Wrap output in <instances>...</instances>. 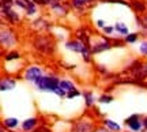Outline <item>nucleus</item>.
<instances>
[{"label":"nucleus","mask_w":147,"mask_h":132,"mask_svg":"<svg viewBox=\"0 0 147 132\" xmlns=\"http://www.w3.org/2000/svg\"><path fill=\"white\" fill-rule=\"evenodd\" d=\"M128 124H129L134 129H139V128H140V124H139V123H134V121H131V120H129V121H128Z\"/></svg>","instance_id":"1a4fd4ad"},{"label":"nucleus","mask_w":147,"mask_h":132,"mask_svg":"<svg viewBox=\"0 0 147 132\" xmlns=\"http://www.w3.org/2000/svg\"><path fill=\"white\" fill-rule=\"evenodd\" d=\"M146 125H147V119H146Z\"/></svg>","instance_id":"dca6fc26"},{"label":"nucleus","mask_w":147,"mask_h":132,"mask_svg":"<svg viewBox=\"0 0 147 132\" xmlns=\"http://www.w3.org/2000/svg\"><path fill=\"white\" fill-rule=\"evenodd\" d=\"M5 124L8 127H15V125H18V121H16L15 119H8V120H5Z\"/></svg>","instance_id":"0eeeda50"},{"label":"nucleus","mask_w":147,"mask_h":132,"mask_svg":"<svg viewBox=\"0 0 147 132\" xmlns=\"http://www.w3.org/2000/svg\"><path fill=\"white\" fill-rule=\"evenodd\" d=\"M116 30H119V32L123 33V34H127V33H128V29H127V26L124 23H117V25H116Z\"/></svg>","instance_id":"39448f33"},{"label":"nucleus","mask_w":147,"mask_h":132,"mask_svg":"<svg viewBox=\"0 0 147 132\" xmlns=\"http://www.w3.org/2000/svg\"><path fill=\"white\" fill-rule=\"evenodd\" d=\"M34 124H36V121H34V120H27L26 123H25V125H23V128H25V129H30V128L33 127V125H34Z\"/></svg>","instance_id":"6e6552de"},{"label":"nucleus","mask_w":147,"mask_h":132,"mask_svg":"<svg viewBox=\"0 0 147 132\" xmlns=\"http://www.w3.org/2000/svg\"><path fill=\"white\" fill-rule=\"evenodd\" d=\"M36 83L41 90H52V91H55L60 85V82H57L55 78H41V76L36 80Z\"/></svg>","instance_id":"f257e3e1"},{"label":"nucleus","mask_w":147,"mask_h":132,"mask_svg":"<svg viewBox=\"0 0 147 132\" xmlns=\"http://www.w3.org/2000/svg\"><path fill=\"white\" fill-rule=\"evenodd\" d=\"M41 76V69L37 68V67H33V68H29L26 72V79L29 80H37Z\"/></svg>","instance_id":"f03ea898"},{"label":"nucleus","mask_w":147,"mask_h":132,"mask_svg":"<svg viewBox=\"0 0 147 132\" xmlns=\"http://www.w3.org/2000/svg\"><path fill=\"white\" fill-rule=\"evenodd\" d=\"M14 82H11V80H3L1 82V89L3 90H10V89H12L14 87Z\"/></svg>","instance_id":"20e7f679"},{"label":"nucleus","mask_w":147,"mask_h":132,"mask_svg":"<svg viewBox=\"0 0 147 132\" xmlns=\"http://www.w3.org/2000/svg\"><path fill=\"white\" fill-rule=\"evenodd\" d=\"M98 26H100V27H104V22H102V21H98Z\"/></svg>","instance_id":"2eb2a0df"},{"label":"nucleus","mask_w":147,"mask_h":132,"mask_svg":"<svg viewBox=\"0 0 147 132\" xmlns=\"http://www.w3.org/2000/svg\"><path fill=\"white\" fill-rule=\"evenodd\" d=\"M106 124H108L110 128H113V129H119V128H120L117 124H115V123H112V121H106Z\"/></svg>","instance_id":"9b49d317"},{"label":"nucleus","mask_w":147,"mask_h":132,"mask_svg":"<svg viewBox=\"0 0 147 132\" xmlns=\"http://www.w3.org/2000/svg\"><path fill=\"white\" fill-rule=\"evenodd\" d=\"M16 57H19V55H18V53H11L10 56L7 57V60H12V59H16Z\"/></svg>","instance_id":"ddd939ff"},{"label":"nucleus","mask_w":147,"mask_h":132,"mask_svg":"<svg viewBox=\"0 0 147 132\" xmlns=\"http://www.w3.org/2000/svg\"><path fill=\"white\" fill-rule=\"evenodd\" d=\"M140 51H142V53H144V55H147V42H144L140 46Z\"/></svg>","instance_id":"f8f14e48"},{"label":"nucleus","mask_w":147,"mask_h":132,"mask_svg":"<svg viewBox=\"0 0 147 132\" xmlns=\"http://www.w3.org/2000/svg\"><path fill=\"white\" fill-rule=\"evenodd\" d=\"M84 3V0H75V5H82Z\"/></svg>","instance_id":"4468645a"},{"label":"nucleus","mask_w":147,"mask_h":132,"mask_svg":"<svg viewBox=\"0 0 147 132\" xmlns=\"http://www.w3.org/2000/svg\"><path fill=\"white\" fill-rule=\"evenodd\" d=\"M135 40H136V34H131V36L127 37V41H128V42H134Z\"/></svg>","instance_id":"9d476101"},{"label":"nucleus","mask_w":147,"mask_h":132,"mask_svg":"<svg viewBox=\"0 0 147 132\" xmlns=\"http://www.w3.org/2000/svg\"><path fill=\"white\" fill-rule=\"evenodd\" d=\"M67 46L69 48V49H72V51H75V52H86V49H84V46L82 45V44L79 42H69Z\"/></svg>","instance_id":"7ed1b4c3"},{"label":"nucleus","mask_w":147,"mask_h":132,"mask_svg":"<svg viewBox=\"0 0 147 132\" xmlns=\"http://www.w3.org/2000/svg\"><path fill=\"white\" fill-rule=\"evenodd\" d=\"M60 87H61V89H64V90H74V85L72 83H69V82H60Z\"/></svg>","instance_id":"423d86ee"}]
</instances>
